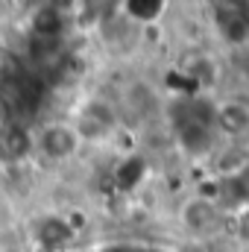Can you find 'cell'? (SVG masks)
Masks as SVG:
<instances>
[{"label":"cell","instance_id":"4","mask_svg":"<svg viewBox=\"0 0 249 252\" xmlns=\"http://www.w3.org/2000/svg\"><path fill=\"white\" fill-rule=\"evenodd\" d=\"M64 27V15L59 6H38L32 15V38H50L59 41Z\"/></svg>","mask_w":249,"mask_h":252},{"label":"cell","instance_id":"2","mask_svg":"<svg viewBox=\"0 0 249 252\" xmlns=\"http://www.w3.org/2000/svg\"><path fill=\"white\" fill-rule=\"evenodd\" d=\"M115 109L109 106V103H103V100H91V103H85L82 106V112H79V118H76V135H79V141L85 144V141H100V138H106L112 129H115Z\"/></svg>","mask_w":249,"mask_h":252},{"label":"cell","instance_id":"5","mask_svg":"<svg viewBox=\"0 0 249 252\" xmlns=\"http://www.w3.org/2000/svg\"><path fill=\"white\" fill-rule=\"evenodd\" d=\"M161 9H164L161 3H126L124 6L126 18H132V21H156Z\"/></svg>","mask_w":249,"mask_h":252},{"label":"cell","instance_id":"1","mask_svg":"<svg viewBox=\"0 0 249 252\" xmlns=\"http://www.w3.org/2000/svg\"><path fill=\"white\" fill-rule=\"evenodd\" d=\"M82 141L76 135L73 124L67 121H50L32 135V153H38L47 161H67L79 153Z\"/></svg>","mask_w":249,"mask_h":252},{"label":"cell","instance_id":"3","mask_svg":"<svg viewBox=\"0 0 249 252\" xmlns=\"http://www.w3.org/2000/svg\"><path fill=\"white\" fill-rule=\"evenodd\" d=\"M27 156H32V135L18 124L0 126V161L3 164H18Z\"/></svg>","mask_w":249,"mask_h":252}]
</instances>
